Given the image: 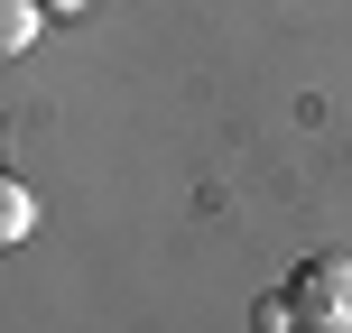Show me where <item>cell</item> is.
Returning a JSON list of instances; mask_svg holds the SVG:
<instances>
[{"label": "cell", "mask_w": 352, "mask_h": 333, "mask_svg": "<svg viewBox=\"0 0 352 333\" xmlns=\"http://www.w3.org/2000/svg\"><path fill=\"white\" fill-rule=\"evenodd\" d=\"M287 306H297V333H352V260L324 250L287 278Z\"/></svg>", "instance_id": "1"}, {"label": "cell", "mask_w": 352, "mask_h": 333, "mask_svg": "<svg viewBox=\"0 0 352 333\" xmlns=\"http://www.w3.org/2000/svg\"><path fill=\"white\" fill-rule=\"evenodd\" d=\"M37 19H47V0H0V65H19L37 47Z\"/></svg>", "instance_id": "2"}, {"label": "cell", "mask_w": 352, "mask_h": 333, "mask_svg": "<svg viewBox=\"0 0 352 333\" xmlns=\"http://www.w3.org/2000/svg\"><path fill=\"white\" fill-rule=\"evenodd\" d=\"M28 231H37V194L19 185V176H0V250H19Z\"/></svg>", "instance_id": "3"}, {"label": "cell", "mask_w": 352, "mask_h": 333, "mask_svg": "<svg viewBox=\"0 0 352 333\" xmlns=\"http://www.w3.org/2000/svg\"><path fill=\"white\" fill-rule=\"evenodd\" d=\"M260 333H297V306H287V287H278V297H260Z\"/></svg>", "instance_id": "4"}, {"label": "cell", "mask_w": 352, "mask_h": 333, "mask_svg": "<svg viewBox=\"0 0 352 333\" xmlns=\"http://www.w3.org/2000/svg\"><path fill=\"white\" fill-rule=\"evenodd\" d=\"M47 10H74V0H47Z\"/></svg>", "instance_id": "5"}]
</instances>
